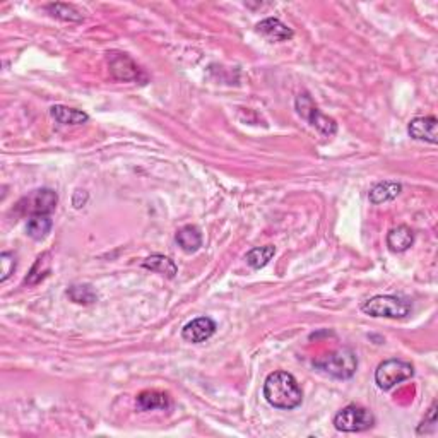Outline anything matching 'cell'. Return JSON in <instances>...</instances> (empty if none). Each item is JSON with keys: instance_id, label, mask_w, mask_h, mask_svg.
<instances>
[{"instance_id": "ffe728a7", "label": "cell", "mask_w": 438, "mask_h": 438, "mask_svg": "<svg viewBox=\"0 0 438 438\" xmlns=\"http://www.w3.org/2000/svg\"><path fill=\"white\" fill-rule=\"evenodd\" d=\"M50 266H51L50 253H49V252L42 253V255H40L38 259H36L35 266L31 267V271H29L28 278L24 279L26 285H28V286H35V285H38L40 281H43V279H45L47 276H49Z\"/></svg>"}, {"instance_id": "52a82bcc", "label": "cell", "mask_w": 438, "mask_h": 438, "mask_svg": "<svg viewBox=\"0 0 438 438\" xmlns=\"http://www.w3.org/2000/svg\"><path fill=\"white\" fill-rule=\"evenodd\" d=\"M296 106V112L301 119L307 120L308 124L314 125L319 132H322L323 135H334L337 132V124L336 120L330 119V117L323 115L319 108L315 106V103L312 101V98L308 94H300L294 101Z\"/></svg>"}, {"instance_id": "44dd1931", "label": "cell", "mask_w": 438, "mask_h": 438, "mask_svg": "<svg viewBox=\"0 0 438 438\" xmlns=\"http://www.w3.org/2000/svg\"><path fill=\"white\" fill-rule=\"evenodd\" d=\"M67 296L77 305H93L98 301V293L91 285H74L67 289Z\"/></svg>"}, {"instance_id": "2e32d148", "label": "cell", "mask_w": 438, "mask_h": 438, "mask_svg": "<svg viewBox=\"0 0 438 438\" xmlns=\"http://www.w3.org/2000/svg\"><path fill=\"white\" fill-rule=\"evenodd\" d=\"M403 190V185L397 182H380L370 190L368 197H370L371 204H384V202H390L397 197Z\"/></svg>"}, {"instance_id": "ac0fdd59", "label": "cell", "mask_w": 438, "mask_h": 438, "mask_svg": "<svg viewBox=\"0 0 438 438\" xmlns=\"http://www.w3.org/2000/svg\"><path fill=\"white\" fill-rule=\"evenodd\" d=\"M51 226H53V223H51L50 216H33V218L28 219V224H26V233L33 240L42 242L49 237Z\"/></svg>"}, {"instance_id": "603a6c76", "label": "cell", "mask_w": 438, "mask_h": 438, "mask_svg": "<svg viewBox=\"0 0 438 438\" xmlns=\"http://www.w3.org/2000/svg\"><path fill=\"white\" fill-rule=\"evenodd\" d=\"M437 432V404L433 403V406L430 407L428 414L425 416V419L421 421V425L418 426L416 433L418 435H430V433Z\"/></svg>"}, {"instance_id": "6da1fadb", "label": "cell", "mask_w": 438, "mask_h": 438, "mask_svg": "<svg viewBox=\"0 0 438 438\" xmlns=\"http://www.w3.org/2000/svg\"><path fill=\"white\" fill-rule=\"evenodd\" d=\"M264 397L278 410H294L303 401V392L296 378L288 371H274L264 382Z\"/></svg>"}, {"instance_id": "9c48e42d", "label": "cell", "mask_w": 438, "mask_h": 438, "mask_svg": "<svg viewBox=\"0 0 438 438\" xmlns=\"http://www.w3.org/2000/svg\"><path fill=\"white\" fill-rule=\"evenodd\" d=\"M438 122L435 117H416L407 125V132L416 141H425L430 144L438 142Z\"/></svg>"}, {"instance_id": "3957f363", "label": "cell", "mask_w": 438, "mask_h": 438, "mask_svg": "<svg viewBox=\"0 0 438 438\" xmlns=\"http://www.w3.org/2000/svg\"><path fill=\"white\" fill-rule=\"evenodd\" d=\"M362 312L370 317H385V319H404L411 312V301L394 294H378L363 301Z\"/></svg>"}, {"instance_id": "8992f818", "label": "cell", "mask_w": 438, "mask_h": 438, "mask_svg": "<svg viewBox=\"0 0 438 438\" xmlns=\"http://www.w3.org/2000/svg\"><path fill=\"white\" fill-rule=\"evenodd\" d=\"M375 425V416L367 407L349 404L334 416V426L336 430L344 433H358L367 432Z\"/></svg>"}, {"instance_id": "8fae6325", "label": "cell", "mask_w": 438, "mask_h": 438, "mask_svg": "<svg viewBox=\"0 0 438 438\" xmlns=\"http://www.w3.org/2000/svg\"><path fill=\"white\" fill-rule=\"evenodd\" d=\"M257 31L271 42H286V40L293 38V29L276 17H267V19L260 21L257 24Z\"/></svg>"}, {"instance_id": "7a4b0ae2", "label": "cell", "mask_w": 438, "mask_h": 438, "mask_svg": "<svg viewBox=\"0 0 438 438\" xmlns=\"http://www.w3.org/2000/svg\"><path fill=\"white\" fill-rule=\"evenodd\" d=\"M314 367L317 370L330 375V377L339 378V380H348V378H351L356 373L358 358H356L353 349L339 348L336 351H330L327 355L317 358L314 362Z\"/></svg>"}, {"instance_id": "9a60e30c", "label": "cell", "mask_w": 438, "mask_h": 438, "mask_svg": "<svg viewBox=\"0 0 438 438\" xmlns=\"http://www.w3.org/2000/svg\"><path fill=\"white\" fill-rule=\"evenodd\" d=\"M50 115L55 122L62 124V125H83L90 120V115L81 110L76 108H69V106L64 105H55L50 108Z\"/></svg>"}, {"instance_id": "cb8c5ba5", "label": "cell", "mask_w": 438, "mask_h": 438, "mask_svg": "<svg viewBox=\"0 0 438 438\" xmlns=\"http://www.w3.org/2000/svg\"><path fill=\"white\" fill-rule=\"evenodd\" d=\"M0 262H2V278H0V281L3 283L9 279L10 274H14V271H16V259H14L12 253L3 252L2 255H0Z\"/></svg>"}, {"instance_id": "277c9868", "label": "cell", "mask_w": 438, "mask_h": 438, "mask_svg": "<svg viewBox=\"0 0 438 438\" xmlns=\"http://www.w3.org/2000/svg\"><path fill=\"white\" fill-rule=\"evenodd\" d=\"M414 375V367L404 360H385L375 370V384L378 389L390 390L396 387L397 384L410 380Z\"/></svg>"}, {"instance_id": "30bf717a", "label": "cell", "mask_w": 438, "mask_h": 438, "mask_svg": "<svg viewBox=\"0 0 438 438\" xmlns=\"http://www.w3.org/2000/svg\"><path fill=\"white\" fill-rule=\"evenodd\" d=\"M110 71L119 81H137L141 76L137 64L125 53H112L108 58Z\"/></svg>"}, {"instance_id": "e0dca14e", "label": "cell", "mask_w": 438, "mask_h": 438, "mask_svg": "<svg viewBox=\"0 0 438 438\" xmlns=\"http://www.w3.org/2000/svg\"><path fill=\"white\" fill-rule=\"evenodd\" d=\"M142 267L147 269V271L158 272L161 276H167L168 279H173L178 272V267L173 262L170 257L160 255V253H154V255L147 257V259L142 262Z\"/></svg>"}, {"instance_id": "5bb4252c", "label": "cell", "mask_w": 438, "mask_h": 438, "mask_svg": "<svg viewBox=\"0 0 438 438\" xmlns=\"http://www.w3.org/2000/svg\"><path fill=\"white\" fill-rule=\"evenodd\" d=\"M414 244V233L410 226L401 224L387 233V246L390 252H406Z\"/></svg>"}, {"instance_id": "7402d4cb", "label": "cell", "mask_w": 438, "mask_h": 438, "mask_svg": "<svg viewBox=\"0 0 438 438\" xmlns=\"http://www.w3.org/2000/svg\"><path fill=\"white\" fill-rule=\"evenodd\" d=\"M47 10L51 12V16L57 17V19L69 21V23H81L83 21V14L74 6H69V3H49Z\"/></svg>"}, {"instance_id": "d6986e66", "label": "cell", "mask_w": 438, "mask_h": 438, "mask_svg": "<svg viewBox=\"0 0 438 438\" xmlns=\"http://www.w3.org/2000/svg\"><path fill=\"white\" fill-rule=\"evenodd\" d=\"M274 253H276V249L272 245L255 246V249H252L249 253H246L245 260L250 267L255 269V271H259V269L266 267L267 264L271 262V259L274 257Z\"/></svg>"}, {"instance_id": "4fadbf2b", "label": "cell", "mask_w": 438, "mask_h": 438, "mask_svg": "<svg viewBox=\"0 0 438 438\" xmlns=\"http://www.w3.org/2000/svg\"><path fill=\"white\" fill-rule=\"evenodd\" d=\"M175 240L185 253H195L202 246V233L194 224H187L176 231Z\"/></svg>"}, {"instance_id": "5b68a950", "label": "cell", "mask_w": 438, "mask_h": 438, "mask_svg": "<svg viewBox=\"0 0 438 438\" xmlns=\"http://www.w3.org/2000/svg\"><path fill=\"white\" fill-rule=\"evenodd\" d=\"M58 202V195L51 189H36L24 195L17 202V212L23 216H50L55 211Z\"/></svg>"}, {"instance_id": "7c38bea8", "label": "cell", "mask_w": 438, "mask_h": 438, "mask_svg": "<svg viewBox=\"0 0 438 438\" xmlns=\"http://www.w3.org/2000/svg\"><path fill=\"white\" fill-rule=\"evenodd\" d=\"M135 404L141 411H154V410H168L171 406V397L165 392L158 390H144L137 396Z\"/></svg>"}, {"instance_id": "ba28073f", "label": "cell", "mask_w": 438, "mask_h": 438, "mask_svg": "<svg viewBox=\"0 0 438 438\" xmlns=\"http://www.w3.org/2000/svg\"><path fill=\"white\" fill-rule=\"evenodd\" d=\"M216 332V322L209 317H199L194 319L192 322L187 323L182 329V337L187 342H192V344H201L211 339Z\"/></svg>"}]
</instances>
